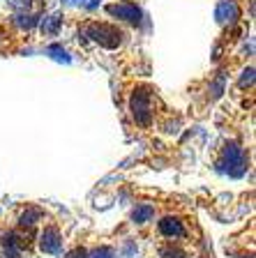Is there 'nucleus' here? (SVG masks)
Instances as JSON below:
<instances>
[{
	"mask_svg": "<svg viewBox=\"0 0 256 258\" xmlns=\"http://www.w3.org/2000/svg\"><path fill=\"white\" fill-rule=\"evenodd\" d=\"M88 35L97 44H101V46H107V48H116L120 44V37H123V32L118 30V28L109 26V23H92Z\"/></svg>",
	"mask_w": 256,
	"mask_h": 258,
	"instance_id": "1",
	"label": "nucleus"
},
{
	"mask_svg": "<svg viewBox=\"0 0 256 258\" xmlns=\"http://www.w3.org/2000/svg\"><path fill=\"white\" fill-rule=\"evenodd\" d=\"M129 108H132V115H134V120H136L139 124H150V118H152L150 92L139 90L136 95L132 97V104H129Z\"/></svg>",
	"mask_w": 256,
	"mask_h": 258,
	"instance_id": "2",
	"label": "nucleus"
},
{
	"mask_svg": "<svg viewBox=\"0 0 256 258\" xmlns=\"http://www.w3.org/2000/svg\"><path fill=\"white\" fill-rule=\"evenodd\" d=\"M224 166L231 175H242L245 173V152L238 145H229L224 150Z\"/></svg>",
	"mask_w": 256,
	"mask_h": 258,
	"instance_id": "3",
	"label": "nucleus"
},
{
	"mask_svg": "<svg viewBox=\"0 0 256 258\" xmlns=\"http://www.w3.org/2000/svg\"><path fill=\"white\" fill-rule=\"evenodd\" d=\"M109 14L116 16V19H123V21L129 23H139L141 21V10L134 3H113V5L107 7Z\"/></svg>",
	"mask_w": 256,
	"mask_h": 258,
	"instance_id": "4",
	"label": "nucleus"
},
{
	"mask_svg": "<svg viewBox=\"0 0 256 258\" xmlns=\"http://www.w3.org/2000/svg\"><path fill=\"white\" fill-rule=\"evenodd\" d=\"M60 244H63V240H60V231H58V228H56V226L44 228L42 237H39V247H42V251L58 253L60 251Z\"/></svg>",
	"mask_w": 256,
	"mask_h": 258,
	"instance_id": "5",
	"label": "nucleus"
},
{
	"mask_svg": "<svg viewBox=\"0 0 256 258\" xmlns=\"http://www.w3.org/2000/svg\"><path fill=\"white\" fill-rule=\"evenodd\" d=\"M160 233L164 237H169V240H178V237L185 235V226H182V221L178 217H164L160 221Z\"/></svg>",
	"mask_w": 256,
	"mask_h": 258,
	"instance_id": "6",
	"label": "nucleus"
},
{
	"mask_svg": "<svg viewBox=\"0 0 256 258\" xmlns=\"http://www.w3.org/2000/svg\"><path fill=\"white\" fill-rule=\"evenodd\" d=\"M235 16H238V7H235L233 0H224L217 10V19L219 21H233Z\"/></svg>",
	"mask_w": 256,
	"mask_h": 258,
	"instance_id": "7",
	"label": "nucleus"
},
{
	"mask_svg": "<svg viewBox=\"0 0 256 258\" xmlns=\"http://www.w3.org/2000/svg\"><path fill=\"white\" fill-rule=\"evenodd\" d=\"M152 215H155V210L150 208V205H139V208L134 210V219L139 221V224L150 221V219H152Z\"/></svg>",
	"mask_w": 256,
	"mask_h": 258,
	"instance_id": "8",
	"label": "nucleus"
},
{
	"mask_svg": "<svg viewBox=\"0 0 256 258\" xmlns=\"http://www.w3.org/2000/svg\"><path fill=\"white\" fill-rule=\"evenodd\" d=\"M58 28H60V19H58V16H48V19H44L42 32H56Z\"/></svg>",
	"mask_w": 256,
	"mask_h": 258,
	"instance_id": "9",
	"label": "nucleus"
},
{
	"mask_svg": "<svg viewBox=\"0 0 256 258\" xmlns=\"http://www.w3.org/2000/svg\"><path fill=\"white\" fill-rule=\"evenodd\" d=\"M39 219V210H28V215L21 217V226H32Z\"/></svg>",
	"mask_w": 256,
	"mask_h": 258,
	"instance_id": "10",
	"label": "nucleus"
},
{
	"mask_svg": "<svg viewBox=\"0 0 256 258\" xmlns=\"http://www.w3.org/2000/svg\"><path fill=\"white\" fill-rule=\"evenodd\" d=\"M162 256L164 258H187L180 249H162Z\"/></svg>",
	"mask_w": 256,
	"mask_h": 258,
	"instance_id": "11",
	"label": "nucleus"
},
{
	"mask_svg": "<svg viewBox=\"0 0 256 258\" xmlns=\"http://www.w3.org/2000/svg\"><path fill=\"white\" fill-rule=\"evenodd\" d=\"M92 258H113V251L111 249H107V247H101V249H97V251L92 253Z\"/></svg>",
	"mask_w": 256,
	"mask_h": 258,
	"instance_id": "12",
	"label": "nucleus"
},
{
	"mask_svg": "<svg viewBox=\"0 0 256 258\" xmlns=\"http://www.w3.org/2000/svg\"><path fill=\"white\" fill-rule=\"evenodd\" d=\"M48 53H54V58H58V60H67V53H65L60 46H51L48 48Z\"/></svg>",
	"mask_w": 256,
	"mask_h": 258,
	"instance_id": "13",
	"label": "nucleus"
},
{
	"mask_svg": "<svg viewBox=\"0 0 256 258\" xmlns=\"http://www.w3.org/2000/svg\"><path fill=\"white\" fill-rule=\"evenodd\" d=\"M67 258H85V251H83V249H76V251H72Z\"/></svg>",
	"mask_w": 256,
	"mask_h": 258,
	"instance_id": "14",
	"label": "nucleus"
},
{
	"mask_svg": "<svg viewBox=\"0 0 256 258\" xmlns=\"http://www.w3.org/2000/svg\"><path fill=\"white\" fill-rule=\"evenodd\" d=\"M67 3H74V0H67Z\"/></svg>",
	"mask_w": 256,
	"mask_h": 258,
	"instance_id": "15",
	"label": "nucleus"
}]
</instances>
